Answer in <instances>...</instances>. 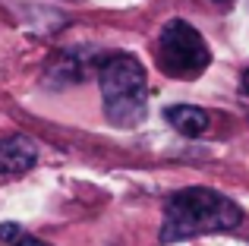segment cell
<instances>
[{"mask_svg":"<svg viewBox=\"0 0 249 246\" xmlns=\"http://www.w3.org/2000/svg\"><path fill=\"white\" fill-rule=\"evenodd\" d=\"M243 221V209L231 196L212 190V186H189L164 202V224H161V243H180L205 234H224Z\"/></svg>","mask_w":249,"mask_h":246,"instance_id":"obj_1","label":"cell"},{"mask_svg":"<svg viewBox=\"0 0 249 246\" xmlns=\"http://www.w3.org/2000/svg\"><path fill=\"white\" fill-rule=\"evenodd\" d=\"M104 117L120 129H133L145 120L148 79L142 63L133 54H107L98 67Z\"/></svg>","mask_w":249,"mask_h":246,"instance_id":"obj_2","label":"cell"},{"mask_svg":"<svg viewBox=\"0 0 249 246\" xmlns=\"http://www.w3.org/2000/svg\"><path fill=\"white\" fill-rule=\"evenodd\" d=\"M155 60L170 79H196L208 70L212 51L196 25H189L186 19H170L155 41Z\"/></svg>","mask_w":249,"mask_h":246,"instance_id":"obj_3","label":"cell"},{"mask_svg":"<svg viewBox=\"0 0 249 246\" xmlns=\"http://www.w3.org/2000/svg\"><path fill=\"white\" fill-rule=\"evenodd\" d=\"M101 60H98V51H91V48H63L60 54L51 57L48 70H44V82L54 88L76 86V82L89 79L91 67H101Z\"/></svg>","mask_w":249,"mask_h":246,"instance_id":"obj_4","label":"cell"},{"mask_svg":"<svg viewBox=\"0 0 249 246\" xmlns=\"http://www.w3.org/2000/svg\"><path fill=\"white\" fill-rule=\"evenodd\" d=\"M38 164V148L29 136H6L0 139V174H25Z\"/></svg>","mask_w":249,"mask_h":246,"instance_id":"obj_5","label":"cell"},{"mask_svg":"<svg viewBox=\"0 0 249 246\" xmlns=\"http://www.w3.org/2000/svg\"><path fill=\"white\" fill-rule=\"evenodd\" d=\"M164 120H167L180 136H186V139L202 136V133L208 129V123H212L208 111H202V107H196V105H170L167 111H164Z\"/></svg>","mask_w":249,"mask_h":246,"instance_id":"obj_6","label":"cell"},{"mask_svg":"<svg viewBox=\"0 0 249 246\" xmlns=\"http://www.w3.org/2000/svg\"><path fill=\"white\" fill-rule=\"evenodd\" d=\"M0 240H3L6 246H51V243L38 240V237L25 234L19 224H0Z\"/></svg>","mask_w":249,"mask_h":246,"instance_id":"obj_7","label":"cell"},{"mask_svg":"<svg viewBox=\"0 0 249 246\" xmlns=\"http://www.w3.org/2000/svg\"><path fill=\"white\" fill-rule=\"evenodd\" d=\"M240 88H243V95L249 98V70H243V76H240Z\"/></svg>","mask_w":249,"mask_h":246,"instance_id":"obj_8","label":"cell"},{"mask_svg":"<svg viewBox=\"0 0 249 246\" xmlns=\"http://www.w3.org/2000/svg\"><path fill=\"white\" fill-rule=\"evenodd\" d=\"M214 3H227V0H214Z\"/></svg>","mask_w":249,"mask_h":246,"instance_id":"obj_9","label":"cell"}]
</instances>
